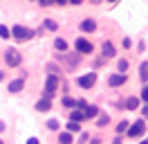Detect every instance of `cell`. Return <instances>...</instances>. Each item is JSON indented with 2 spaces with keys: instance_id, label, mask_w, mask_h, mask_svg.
<instances>
[{
  "instance_id": "7",
  "label": "cell",
  "mask_w": 148,
  "mask_h": 144,
  "mask_svg": "<svg viewBox=\"0 0 148 144\" xmlns=\"http://www.w3.org/2000/svg\"><path fill=\"white\" fill-rule=\"evenodd\" d=\"M56 59L63 61V63H67V68H76V65L81 63V54H79V52H74V54H58Z\"/></svg>"
},
{
  "instance_id": "28",
  "label": "cell",
  "mask_w": 148,
  "mask_h": 144,
  "mask_svg": "<svg viewBox=\"0 0 148 144\" xmlns=\"http://www.w3.org/2000/svg\"><path fill=\"white\" fill-rule=\"evenodd\" d=\"M88 106H90V104H88L85 99H76V106H74V108H81V110H85Z\"/></svg>"
},
{
  "instance_id": "11",
  "label": "cell",
  "mask_w": 148,
  "mask_h": 144,
  "mask_svg": "<svg viewBox=\"0 0 148 144\" xmlns=\"http://www.w3.org/2000/svg\"><path fill=\"white\" fill-rule=\"evenodd\" d=\"M79 27H81V32H85V34H92L94 29H97V20L94 18H83Z\"/></svg>"
},
{
  "instance_id": "40",
  "label": "cell",
  "mask_w": 148,
  "mask_h": 144,
  "mask_svg": "<svg viewBox=\"0 0 148 144\" xmlns=\"http://www.w3.org/2000/svg\"><path fill=\"white\" fill-rule=\"evenodd\" d=\"M112 144H121V142H119V140H114V142H112Z\"/></svg>"
},
{
  "instance_id": "1",
  "label": "cell",
  "mask_w": 148,
  "mask_h": 144,
  "mask_svg": "<svg viewBox=\"0 0 148 144\" xmlns=\"http://www.w3.org/2000/svg\"><path fill=\"white\" fill-rule=\"evenodd\" d=\"M32 38H36V32H34V29H27V27H23V25L11 27V41L25 43V41H32Z\"/></svg>"
},
{
  "instance_id": "15",
  "label": "cell",
  "mask_w": 148,
  "mask_h": 144,
  "mask_svg": "<svg viewBox=\"0 0 148 144\" xmlns=\"http://www.w3.org/2000/svg\"><path fill=\"white\" fill-rule=\"evenodd\" d=\"M128 70H130V61L128 59H119V61H117V72H119V74H126Z\"/></svg>"
},
{
  "instance_id": "36",
  "label": "cell",
  "mask_w": 148,
  "mask_h": 144,
  "mask_svg": "<svg viewBox=\"0 0 148 144\" xmlns=\"http://www.w3.org/2000/svg\"><path fill=\"white\" fill-rule=\"evenodd\" d=\"M5 128H7V124H5L2 119H0V133H5Z\"/></svg>"
},
{
  "instance_id": "9",
  "label": "cell",
  "mask_w": 148,
  "mask_h": 144,
  "mask_svg": "<svg viewBox=\"0 0 148 144\" xmlns=\"http://www.w3.org/2000/svg\"><path fill=\"white\" fill-rule=\"evenodd\" d=\"M7 90H9L11 95H20L23 90H25V79H14V81H9V86H7Z\"/></svg>"
},
{
  "instance_id": "8",
  "label": "cell",
  "mask_w": 148,
  "mask_h": 144,
  "mask_svg": "<svg viewBox=\"0 0 148 144\" xmlns=\"http://www.w3.org/2000/svg\"><path fill=\"white\" fill-rule=\"evenodd\" d=\"M126 81H128V74H119V72H117V74H110V77H108V86H110V88H119Z\"/></svg>"
},
{
  "instance_id": "18",
  "label": "cell",
  "mask_w": 148,
  "mask_h": 144,
  "mask_svg": "<svg viewBox=\"0 0 148 144\" xmlns=\"http://www.w3.org/2000/svg\"><path fill=\"white\" fill-rule=\"evenodd\" d=\"M139 108V97H128L126 99V110H137Z\"/></svg>"
},
{
  "instance_id": "26",
  "label": "cell",
  "mask_w": 148,
  "mask_h": 144,
  "mask_svg": "<svg viewBox=\"0 0 148 144\" xmlns=\"http://www.w3.org/2000/svg\"><path fill=\"white\" fill-rule=\"evenodd\" d=\"M45 29H49V32H56V29H58L56 20H52V18H45Z\"/></svg>"
},
{
  "instance_id": "25",
  "label": "cell",
  "mask_w": 148,
  "mask_h": 144,
  "mask_svg": "<svg viewBox=\"0 0 148 144\" xmlns=\"http://www.w3.org/2000/svg\"><path fill=\"white\" fill-rule=\"evenodd\" d=\"M0 38H2V41H9V38H11V29H9V27L0 25Z\"/></svg>"
},
{
  "instance_id": "19",
  "label": "cell",
  "mask_w": 148,
  "mask_h": 144,
  "mask_svg": "<svg viewBox=\"0 0 148 144\" xmlns=\"http://www.w3.org/2000/svg\"><path fill=\"white\" fill-rule=\"evenodd\" d=\"M47 131H54V133H61V122L58 119H47Z\"/></svg>"
},
{
  "instance_id": "27",
  "label": "cell",
  "mask_w": 148,
  "mask_h": 144,
  "mask_svg": "<svg viewBox=\"0 0 148 144\" xmlns=\"http://www.w3.org/2000/svg\"><path fill=\"white\" fill-rule=\"evenodd\" d=\"M141 101H144V104H148V83H144V86H141Z\"/></svg>"
},
{
  "instance_id": "4",
  "label": "cell",
  "mask_w": 148,
  "mask_h": 144,
  "mask_svg": "<svg viewBox=\"0 0 148 144\" xmlns=\"http://www.w3.org/2000/svg\"><path fill=\"white\" fill-rule=\"evenodd\" d=\"M5 63H7L9 68H18L20 63H23V56H20V52H18V50L9 47V50L5 52Z\"/></svg>"
},
{
  "instance_id": "12",
  "label": "cell",
  "mask_w": 148,
  "mask_h": 144,
  "mask_svg": "<svg viewBox=\"0 0 148 144\" xmlns=\"http://www.w3.org/2000/svg\"><path fill=\"white\" fill-rule=\"evenodd\" d=\"M38 110V113H47V110H52V99H47V97H40L36 101V106H34Z\"/></svg>"
},
{
  "instance_id": "33",
  "label": "cell",
  "mask_w": 148,
  "mask_h": 144,
  "mask_svg": "<svg viewBox=\"0 0 148 144\" xmlns=\"http://www.w3.org/2000/svg\"><path fill=\"white\" fill-rule=\"evenodd\" d=\"M27 144H40V140H38V137H29Z\"/></svg>"
},
{
  "instance_id": "35",
  "label": "cell",
  "mask_w": 148,
  "mask_h": 144,
  "mask_svg": "<svg viewBox=\"0 0 148 144\" xmlns=\"http://www.w3.org/2000/svg\"><path fill=\"white\" fill-rule=\"evenodd\" d=\"M70 5H83V0H67Z\"/></svg>"
},
{
  "instance_id": "14",
  "label": "cell",
  "mask_w": 148,
  "mask_h": 144,
  "mask_svg": "<svg viewBox=\"0 0 148 144\" xmlns=\"http://www.w3.org/2000/svg\"><path fill=\"white\" fill-rule=\"evenodd\" d=\"M99 115H101V108H99V106H94V104H92V106L85 108V117H88V119H94V117H99Z\"/></svg>"
},
{
  "instance_id": "34",
  "label": "cell",
  "mask_w": 148,
  "mask_h": 144,
  "mask_svg": "<svg viewBox=\"0 0 148 144\" xmlns=\"http://www.w3.org/2000/svg\"><path fill=\"white\" fill-rule=\"evenodd\" d=\"M54 5H58V7H63V5H67V0H54Z\"/></svg>"
},
{
  "instance_id": "39",
  "label": "cell",
  "mask_w": 148,
  "mask_h": 144,
  "mask_svg": "<svg viewBox=\"0 0 148 144\" xmlns=\"http://www.w3.org/2000/svg\"><path fill=\"white\" fill-rule=\"evenodd\" d=\"M2 79H5V72H2V70H0V81H2Z\"/></svg>"
},
{
  "instance_id": "41",
  "label": "cell",
  "mask_w": 148,
  "mask_h": 144,
  "mask_svg": "<svg viewBox=\"0 0 148 144\" xmlns=\"http://www.w3.org/2000/svg\"><path fill=\"white\" fill-rule=\"evenodd\" d=\"M0 144H2V140H0Z\"/></svg>"
},
{
  "instance_id": "13",
  "label": "cell",
  "mask_w": 148,
  "mask_h": 144,
  "mask_svg": "<svg viewBox=\"0 0 148 144\" xmlns=\"http://www.w3.org/2000/svg\"><path fill=\"white\" fill-rule=\"evenodd\" d=\"M85 119H88V117H85V110H81V108H74L72 113H70V122H79V124H81Z\"/></svg>"
},
{
  "instance_id": "23",
  "label": "cell",
  "mask_w": 148,
  "mask_h": 144,
  "mask_svg": "<svg viewBox=\"0 0 148 144\" xmlns=\"http://www.w3.org/2000/svg\"><path fill=\"white\" fill-rule=\"evenodd\" d=\"M61 104H63V108H74L76 106V99H72L70 95H65V97L61 99Z\"/></svg>"
},
{
  "instance_id": "29",
  "label": "cell",
  "mask_w": 148,
  "mask_h": 144,
  "mask_svg": "<svg viewBox=\"0 0 148 144\" xmlns=\"http://www.w3.org/2000/svg\"><path fill=\"white\" fill-rule=\"evenodd\" d=\"M47 70H49V74H61V70L56 68L54 63H49V65H47Z\"/></svg>"
},
{
  "instance_id": "5",
  "label": "cell",
  "mask_w": 148,
  "mask_h": 144,
  "mask_svg": "<svg viewBox=\"0 0 148 144\" xmlns=\"http://www.w3.org/2000/svg\"><path fill=\"white\" fill-rule=\"evenodd\" d=\"M76 83L81 86L83 90H90V88H94V83H97V72H88V74H81L79 79H76Z\"/></svg>"
},
{
  "instance_id": "31",
  "label": "cell",
  "mask_w": 148,
  "mask_h": 144,
  "mask_svg": "<svg viewBox=\"0 0 148 144\" xmlns=\"http://www.w3.org/2000/svg\"><path fill=\"white\" fill-rule=\"evenodd\" d=\"M141 119L148 122V104H144V108H141Z\"/></svg>"
},
{
  "instance_id": "37",
  "label": "cell",
  "mask_w": 148,
  "mask_h": 144,
  "mask_svg": "<svg viewBox=\"0 0 148 144\" xmlns=\"http://www.w3.org/2000/svg\"><path fill=\"white\" fill-rule=\"evenodd\" d=\"M90 144H101V140H99V137H92V140H90Z\"/></svg>"
},
{
  "instance_id": "21",
  "label": "cell",
  "mask_w": 148,
  "mask_h": 144,
  "mask_svg": "<svg viewBox=\"0 0 148 144\" xmlns=\"http://www.w3.org/2000/svg\"><path fill=\"white\" fill-rule=\"evenodd\" d=\"M65 131H67V133H79V131H81V124H79V122H67V126H65Z\"/></svg>"
},
{
  "instance_id": "32",
  "label": "cell",
  "mask_w": 148,
  "mask_h": 144,
  "mask_svg": "<svg viewBox=\"0 0 148 144\" xmlns=\"http://www.w3.org/2000/svg\"><path fill=\"white\" fill-rule=\"evenodd\" d=\"M123 47H126V50H128V47H132V41H130V38H123Z\"/></svg>"
},
{
  "instance_id": "3",
  "label": "cell",
  "mask_w": 148,
  "mask_h": 144,
  "mask_svg": "<svg viewBox=\"0 0 148 144\" xmlns=\"http://www.w3.org/2000/svg\"><path fill=\"white\" fill-rule=\"evenodd\" d=\"M146 133V119H137L135 124H130V128H128V137L130 140H137V137H141V135Z\"/></svg>"
},
{
  "instance_id": "22",
  "label": "cell",
  "mask_w": 148,
  "mask_h": 144,
  "mask_svg": "<svg viewBox=\"0 0 148 144\" xmlns=\"http://www.w3.org/2000/svg\"><path fill=\"white\" fill-rule=\"evenodd\" d=\"M54 50H58V52H65V50H67L65 38H54Z\"/></svg>"
},
{
  "instance_id": "2",
  "label": "cell",
  "mask_w": 148,
  "mask_h": 144,
  "mask_svg": "<svg viewBox=\"0 0 148 144\" xmlns=\"http://www.w3.org/2000/svg\"><path fill=\"white\" fill-rule=\"evenodd\" d=\"M61 86V77L58 74H47V81H45V90H43V97L47 99H54L56 90Z\"/></svg>"
},
{
  "instance_id": "24",
  "label": "cell",
  "mask_w": 148,
  "mask_h": 144,
  "mask_svg": "<svg viewBox=\"0 0 148 144\" xmlns=\"http://www.w3.org/2000/svg\"><path fill=\"white\" fill-rule=\"evenodd\" d=\"M106 124H110V115H108V113H101V115L97 117V126H106Z\"/></svg>"
},
{
  "instance_id": "17",
  "label": "cell",
  "mask_w": 148,
  "mask_h": 144,
  "mask_svg": "<svg viewBox=\"0 0 148 144\" xmlns=\"http://www.w3.org/2000/svg\"><path fill=\"white\" fill-rule=\"evenodd\" d=\"M58 142H61V144H72L74 142V135L67 133V131H61V133H58Z\"/></svg>"
},
{
  "instance_id": "10",
  "label": "cell",
  "mask_w": 148,
  "mask_h": 144,
  "mask_svg": "<svg viewBox=\"0 0 148 144\" xmlns=\"http://www.w3.org/2000/svg\"><path fill=\"white\" fill-rule=\"evenodd\" d=\"M101 56H103V59H112V56H117V47H114L110 41H103V45H101Z\"/></svg>"
},
{
  "instance_id": "30",
  "label": "cell",
  "mask_w": 148,
  "mask_h": 144,
  "mask_svg": "<svg viewBox=\"0 0 148 144\" xmlns=\"http://www.w3.org/2000/svg\"><path fill=\"white\" fill-rule=\"evenodd\" d=\"M38 5H40V7H52L54 0H38Z\"/></svg>"
},
{
  "instance_id": "20",
  "label": "cell",
  "mask_w": 148,
  "mask_h": 144,
  "mask_svg": "<svg viewBox=\"0 0 148 144\" xmlns=\"http://www.w3.org/2000/svg\"><path fill=\"white\" fill-rule=\"evenodd\" d=\"M128 128H130V124L126 122V119H123V122H119V124H117L114 133H117V135H123V133H128Z\"/></svg>"
},
{
  "instance_id": "38",
  "label": "cell",
  "mask_w": 148,
  "mask_h": 144,
  "mask_svg": "<svg viewBox=\"0 0 148 144\" xmlns=\"http://www.w3.org/2000/svg\"><path fill=\"white\" fill-rule=\"evenodd\" d=\"M139 144H148V137H144V140H139Z\"/></svg>"
},
{
  "instance_id": "6",
  "label": "cell",
  "mask_w": 148,
  "mask_h": 144,
  "mask_svg": "<svg viewBox=\"0 0 148 144\" xmlns=\"http://www.w3.org/2000/svg\"><path fill=\"white\" fill-rule=\"evenodd\" d=\"M74 50L79 54H92L94 45H92V41H88V38H76V41H74Z\"/></svg>"
},
{
  "instance_id": "16",
  "label": "cell",
  "mask_w": 148,
  "mask_h": 144,
  "mask_svg": "<svg viewBox=\"0 0 148 144\" xmlns=\"http://www.w3.org/2000/svg\"><path fill=\"white\" fill-rule=\"evenodd\" d=\"M139 79H141V83H148V61L139 65Z\"/></svg>"
}]
</instances>
